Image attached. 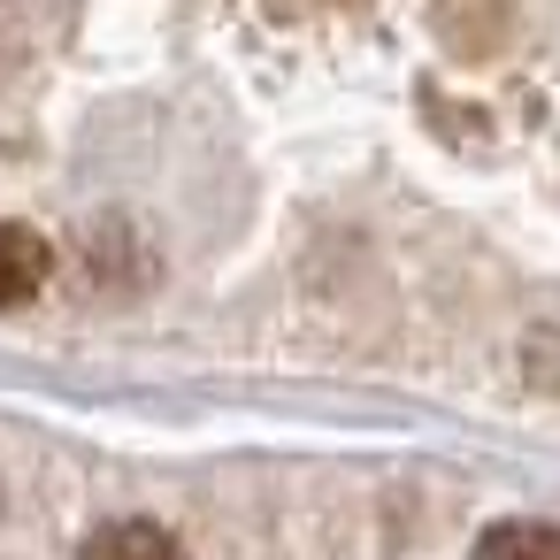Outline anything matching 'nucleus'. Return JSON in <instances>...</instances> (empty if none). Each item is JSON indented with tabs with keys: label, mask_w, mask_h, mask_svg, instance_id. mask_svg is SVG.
Returning <instances> with one entry per match:
<instances>
[{
	"label": "nucleus",
	"mask_w": 560,
	"mask_h": 560,
	"mask_svg": "<svg viewBox=\"0 0 560 560\" xmlns=\"http://www.w3.org/2000/svg\"><path fill=\"white\" fill-rule=\"evenodd\" d=\"M78 560H185V545L162 522H101Z\"/></svg>",
	"instance_id": "obj_3"
},
{
	"label": "nucleus",
	"mask_w": 560,
	"mask_h": 560,
	"mask_svg": "<svg viewBox=\"0 0 560 560\" xmlns=\"http://www.w3.org/2000/svg\"><path fill=\"white\" fill-rule=\"evenodd\" d=\"M430 24L476 62V55H491L506 39V0H430Z\"/></svg>",
	"instance_id": "obj_2"
},
{
	"label": "nucleus",
	"mask_w": 560,
	"mask_h": 560,
	"mask_svg": "<svg viewBox=\"0 0 560 560\" xmlns=\"http://www.w3.org/2000/svg\"><path fill=\"white\" fill-rule=\"evenodd\" d=\"M47 269H55V254H47L39 231L0 223V315H9V307H32L39 284H47Z\"/></svg>",
	"instance_id": "obj_1"
},
{
	"label": "nucleus",
	"mask_w": 560,
	"mask_h": 560,
	"mask_svg": "<svg viewBox=\"0 0 560 560\" xmlns=\"http://www.w3.org/2000/svg\"><path fill=\"white\" fill-rule=\"evenodd\" d=\"M468 560H560V529H552V522L514 514V522H491V529L476 537V552H468Z\"/></svg>",
	"instance_id": "obj_4"
}]
</instances>
